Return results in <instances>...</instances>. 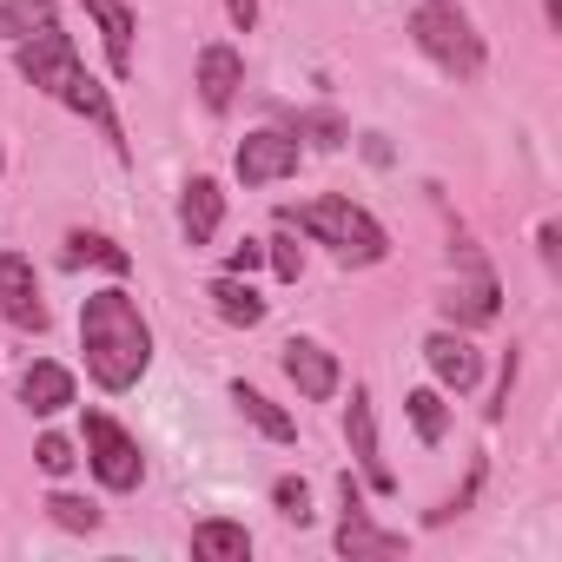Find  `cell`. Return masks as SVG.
Segmentation results:
<instances>
[{"instance_id":"1","label":"cell","mask_w":562,"mask_h":562,"mask_svg":"<svg viewBox=\"0 0 562 562\" xmlns=\"http://www.w3.org/2000/svg\"><path fill=\"white\" fill-rule=\"evenodd\" d=\"M80 358H87V378L106 397H126L153 371V325H146V312H139V299L126 285L87 292V305H80Z\"/></svg>"},{"instance_id":"2","label":"cell","mask_w":562,"mask_h":562,"mask_svg":"<svg viewBox=\"0 0 562 562\" xmlns=\"http://www.w3.org/2000/svg\"><path fill=\"white\" fill-rule=\"evenodd\" d=\"M14 67H21V80H27L34 93H47V100H60L67 113L93 120V126H100V139H113V153L126 159V126H120V113H113V93L87 74V60H80L74 34H67L60 21H54V27H41V34H27V41H14Z\"/></svg>"},{"instance_id":"3","label":"cell","mask_w":562,"mask_h":562,"mask_svg":"<svg viewBox=\"0 0 562 562\" xmlns=\"http://www.w3.org/2000/svg\"><path fill=\"white\" fill-rule=\"evenodd\" d=\"M278 225L305 232L312 245H325V251H331L338 265H351V271L391 258V232L378 225V212H364V205L345 199V192H325V199H305V205H278Z\"/></svg>"},{"instance_id":"4","label":"cell","mask_w":562,"mask_h":562,"mask_svg":"<svg viewBox=\"0 0 562 562\" xmlns=\"http://www.w3.org/2000/svg\"><path fill=\"white\" fill-rule=\"evenodd\" d=\"M411 41L450 80H476L483 60H490V47H483V34H476L463 0H417V8H411Z\"/></svg>"},{"instance_id":"5","label":"cell","mask_w":562,"mask_h":562,"mask_svg":"<svg viewBox=\"0 0 562 562\" xmlns=\"http://www.w3.org/2000/svg\"><path fill=\"white\" fill-rule=\"evenodd\" d=\"M80 450H87V470L100 476V490H113V496H126V490L146 483V450H139V437H133L120 417L87 411V424H80Z\"/></svg>"},{"instance_id":"6","label":"cell","mask_w":562,"mask_h":562,"mask_svg":"<svg viewBox=\"0 0 562 562\" xmlns=\"http://www.w3.org/2000/svg\"><path fill=\"white\" fill-rule=\"evenodd\" d=\"M299 166H305V146H299V133H285V126H258V133H245L238 153H232L238 186H278V179H299Z\"/></svg>"},{"instance_id":"7","label":"cell","mask_w":562,"mask_h":562,"mask_svg":"<svg viewBox=\"0 0 562 562\" xmlns=\"http://www.w3.org/2000/svg\"><path fill=\"white\" fill-rule=\"evenodd\" d=\"M338 555H351V562H371V555H397L404 549V536L397 529H378L371 522V509H364V490H358V476L345 470L338 476Z\"/></svg>"},{"instance_id":"8","label":"cell","mask_w":562,"mask_h":562,"mask_svg":"<svg viewBox=\"0 0 562 562\" xmlns=\"http://www.w3.org/2000/svg\"><path fill=\"white\" fill-rule=\"evenodd\" d=\"M0 318H8L14 331H47L54 312L41 299V278H34V258L27 251H0Z\"/></svg>"},{"instance_id":"9","label":"cell","mask_w":562,"mask_h":562,"mask_svg":"<svg viewBox=\"0 0 562 562\" xmlns=\"http://www.w3.org/2000/svg\"><path fill=\"white\" fill-rule=\"evenodd\" d=\"M192 87H199V106L212 120H225L238 106V93H245V54L232 41H205L199 60H192Z\"/></svg>"},{"instance_id":"10","label":"cell","mask_w":562,"mask_h":562,"mask_svg":"<svg viewBox=\"0 0 562 562\" xmlns=\"http://www.w3.org/2000/svg\"><path fill=\"white\" fill-rule=\"evenodd\" d=\"M278 364H285V378L299 384V397H305V404H331V397H338V384H345L338 351H331V345H318V338H285Z\"/></svg>"},{"instance_id":"11","label":"cell","mask_w":562,"mask_h":562,"mask_svg":"<svg viewBox=\"0 0 562 562\" xmlns=\"http://www.w3.org/2000/svg\"><path fill=\"white\" fill-rule=\"evenodd\" d=\"M345 443H351V457H358L364 483H371L378 496H391V490H397V476H391V463H384L378 411H371V391H364V384H351V404H345Z\"/></svg>"},{"instance_id":"12","label":"cell","mask_w":562,"mask_h":562,"mask_svg":"<svg viewBox=\"0 0 562 562\" xmlns=\"http://www.w3.org/2000/svg\"><path fill=\"white\" fill-rule=\"evenodd\" d=\"M424 364H430V378H437V391H476V378H483V351L470 345V331H457V325H443V331H430L424 338Z\"/></svg>"},{"instance_id":"13","label":"cell","mask_w":562,"mask_h":562,"mask_svg":"<svg viewBox=\"0 0 562 562\" xmlns=\"http://www.w3.org/2000/svg\"><path fill=\"white\" fill-rule=\"evenodd\" d=\"M218 225H225V186H218L212 172H192V179L179 186V238L199 251V245L218 238Z\"/></svg>"},{"instance_id":"14","label":"cell","mask_w":562,"mask_h":562,"mask_svg":"<svg viewBox=\"0 0 562 562\" xmlns=\"http://www.w3.org/2000/svg\"><path fill=\"white\" fill-rule=\"evenodd\" d=\"M87 21L100 27L106 41V67L113 80H133V34H139V14H133V0H80Z\"/></svg>"},{"instance_id":"15","label":"cell","mask_w":562,"mask_h":562,"mask_svg":"<svg viewBox=\"0 0 562 562\" xmlns=\"http://www.w3.org/2000/svg\"><path fill=\"white\" fill-rule=\"evenodd\" d=\"M21 404H27L34 417H60L67 404H80V378H74L67 364H54V358H34V364L21 371Z\"/></svg>"},{"instance_id":"16","label":"cell","mask_w":562,"mask_h":562,"mask_svg":"<svg viewBox=\"0 0 562 562\" xmlns=\"http://www.w3.org/2000/svg\"><path fill=\"white\" fill-rule=\"evenodd\" d=\"M60 265L67 271H113V278H126L133 271V251L120 245V238H106V232H87V225H74L67 238H60Z\"/></svg>"},{"instance_id":"17","label":"cell","mask_w":562,"mask_h":562,"mask_svg":"<svg viewBox=\"0 0 562 562\" xmlns=\"http://www.w3.org/2000/svg\"><path fill=\"white\" fill-rule=\"evenodd\" d=\"M496 278L476 265V278H470V285H450V299H443V318L457 325V331H476V325H496Z\"/></svg>"},{"instance_id":"18","label":"cell","mask_w":562,"mask_h":562,"mask_svg":"<svg viewBox=\"0 0 562 562\" xmlns=\"http://www.w3.org/2000/svg\"><path fill=\"white\" fill-rule=\"evenodd\" d=\"M232 404H238V417H245V424H251L258 437H271V443H292V437H299V417H292L285 404H271L265 391H251L245 378L232 384Z\"/></svg>"},{"instance_id":"19","label":"cell","mask_w":562,"mask_h":562,"mask_svg":"<svg viewBox=\"0 0 562 562\" xmlns=\"http://www.w3.org/2000/svg\"><path fill=\"white\" fill-rule=\"evenodd\" d=\"M205 299H212V312H218L225 325H238V331L265 325V312H271V305H265V299L245 285V278H232V271H218V278H212V285H205Z\"/></svg>"},{"instance_id":"20","label":"cell","mask_w":562,"mask_h":562,"mask_svg":"<svg viewBox=\"0 0 562 562\" xmlns=\"http://www.w3.org/2000/svg\"><path fill=\"white\" fill-rule=\"evenodd\" d=\"M192 555H199V562H245V555H251V536H245V522H232V516H205V522L192 529Z\"/></svg>"},{"instance_id":"21","label":"cell","mask_w":562,"mask_h":562,"mask_svg":"<svg viewBox=\"0 0 562 562\" xmlns=\"http://www.w3.org/2000/svg\"><path fill=\"white\" fill-rule=\"evenodd\" d=\"M404 417H411L417 443H443V430H450V404H443V391H437V384L411 391V397H404Z\"/></svg>"},{"instance_id":"22","label":"cell","mask_w":562,"mask_h":562,"mask_svg":"<svg viewBox=\"0 0 562 562\" xmlns=\"http://www.w3.org/2000/svg\"><path fill=\"white\" fill-rule=\"evenodd\" d=\"M41 27H54V0H0V41H27V34H41Z\"/></svg>"},{"instance_id":"23","label":"cell","mask_w":562,"mask_h":562,"mask_svg":"<svg viewBox=\"0 0 562 562\" xmlns=\"http://www.w3.org/2000/svg\"><path fill=\"white\" fill-rule=\"evenodd\" d=\"M265 265L278 271V285H299V278H305V245H299L292 225H278V232L265 238Z\"/></svg>"},{"instance_id":"24","label":"cell","mask_w":562,"mask_h":562,"mask_svg":"<svg viewBox=\"0 0 562 562\" xmlns=\"http://www.w3.org/2000/svg\"><path fill=\"white\" fill-rule=\"evenodd\" d=\"M47 516H54L60 529H74V536H93L106 509H100L93 496H74V490H54V496H47Z\"/></svg>"},{"instance_id":"25","label":"cell","mask_w":562,"mask_h":562,"mask_svg":"<svg viewBox=\"0 0 562 562\" xmlns=\"http://www.w3.org/2000/svg\"><path fill=\"white\" fill-rule=\"evenodd\" d=\"M271 509L305 529V522H312V483H305V476H278V483H271Z\"/></svg>"},{"instance_id":"26","label":"cell","mask_w":562,"mask_h":562,"mask_svg":"<svg viewBox=\"0 0 562 562\" xmlns=\"http://www.w3.org/2000/svg\"><path fill=\"white\" fill-rule=\"evenodd\" d=\"M299 139H312V146H325V153H331V146H345V139H351V126H345L338 113H299Z\"/></svg>"},{"instance_id":"27","label":"cell","mask_w":562,"mask_h":562,"mask_svg":"<svg viewBox=\"0 0 562 562\" xmlns=\"http://www.w3.org/2000/svg\"><path fill=\"white\" fill-rule=\"evenodd\" d=\"M34 463H41L47 476H67V470L80 463V450H74V437H60V430H47V437L34 443Z\"/></svg>"},{"instance_id":"28","label":"cell","mask_w":562,"mask_h":562,"mask_svg":"<svg viewBox=\"0 0 562 562\" xmlns=\"http://www.w3.org/2000/svg\"><path fill=\"white\" fill-rule=\"evenodd\" d=\"M258 265H265V238H245V245L225 251V271H232V278H251Z\"/></svg>"},{"instance_id":"29","label":"cell","mask_w":562,"mask_h":562,"mask_svg":"<svg viewBox=\"0 0 562 562\" xmlns=\"http://www.w3.org/2000/svg\"><path fill=\"white\" fill-rule=\"evenodd\" d=\"M225 21H232L238 34H251V27H258V0H225Z\"/></svg>"},{"instance_id":"30","label":"cell","mask_w":562,"mask_h":562,"mask_svg":"<svg viewBox=\"0 0 562 562\" xmlns=\"http://www.w3.org/2000/svg\"><path fill=\"white\" fill-rule=\"evenodd\" d=\"M536 251H542V265L555 271V258H562V245H555V225H549V218L536 225Z\"/></svg>"},{"instance_id":"31","label":"cell","mask_w":562,"mask_h":562,"mask_svg":"<svg viewBox=\"0 0 562 562\" xmlns=\"http://www.w3.org/2000/svg\"><path fill=\"white\" fill-rule=\"evenodd\" d=\"M542 21H549V27L562 34V0H542Z\"/></svg>"},{"instance_id":"32","label":"cell","mask_w":562,"mask_h":562,"mask_svg":"<svg viewBox=\"0 0 562 562\" xmlns=\"http://www.w3.org/2000/svg\"><path fill=\"white\" fill-rule=\"evenodd\" d=\"M0 166H8V153H0Z\"/></svg>"}]
</instances>
